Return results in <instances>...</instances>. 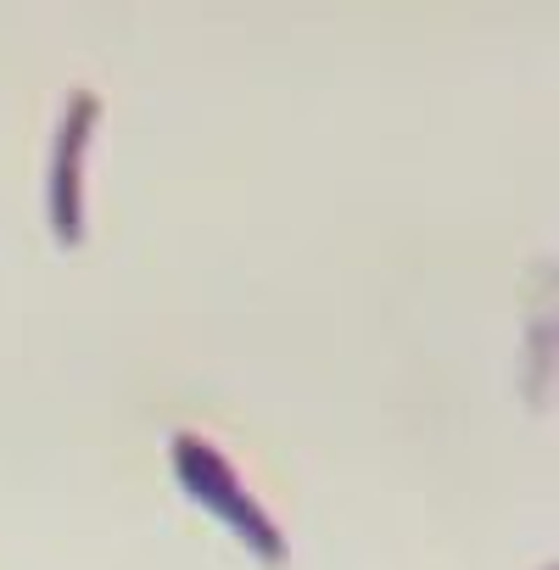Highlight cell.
Masks as SVG:
<instances>
[{
  "label": "cell",
  "instance_id": "7a4b0ae2",
  "mask_svg": "<svg viewBox=\"0 0 559 570\" xmlns=\"http://www.w3.org/2000/svg\"><path fill=\"white\" fill-rule=\"evenodd\" d=\"M96 118V101H73V118H68V129H62V163H57V224H62V240H73V179H79V146H85V124Z\"/></svg>",
  "mask_w": 559,
  "mask_h": 570
},
{
  "label": "cell",
  "instance_id": "6da1fadb",
  "mask_svg": "<svg viewBox=\"0 0 559 570\" xmlns=\"http://www.w3.org/2000/svg\"><path fill=\"white\" fill-rule=\"evenodd\" d=\"M174 470H179V481L229 525V531H241L246 542H252V553H263V559H286V542H280V531H274V520H263V509L241 492V481L229 475V464H224V453H213L202 436H174Z\"/></svg>",
  "mask_w": 559,
  "mask_h": 570
}]
</instances>
